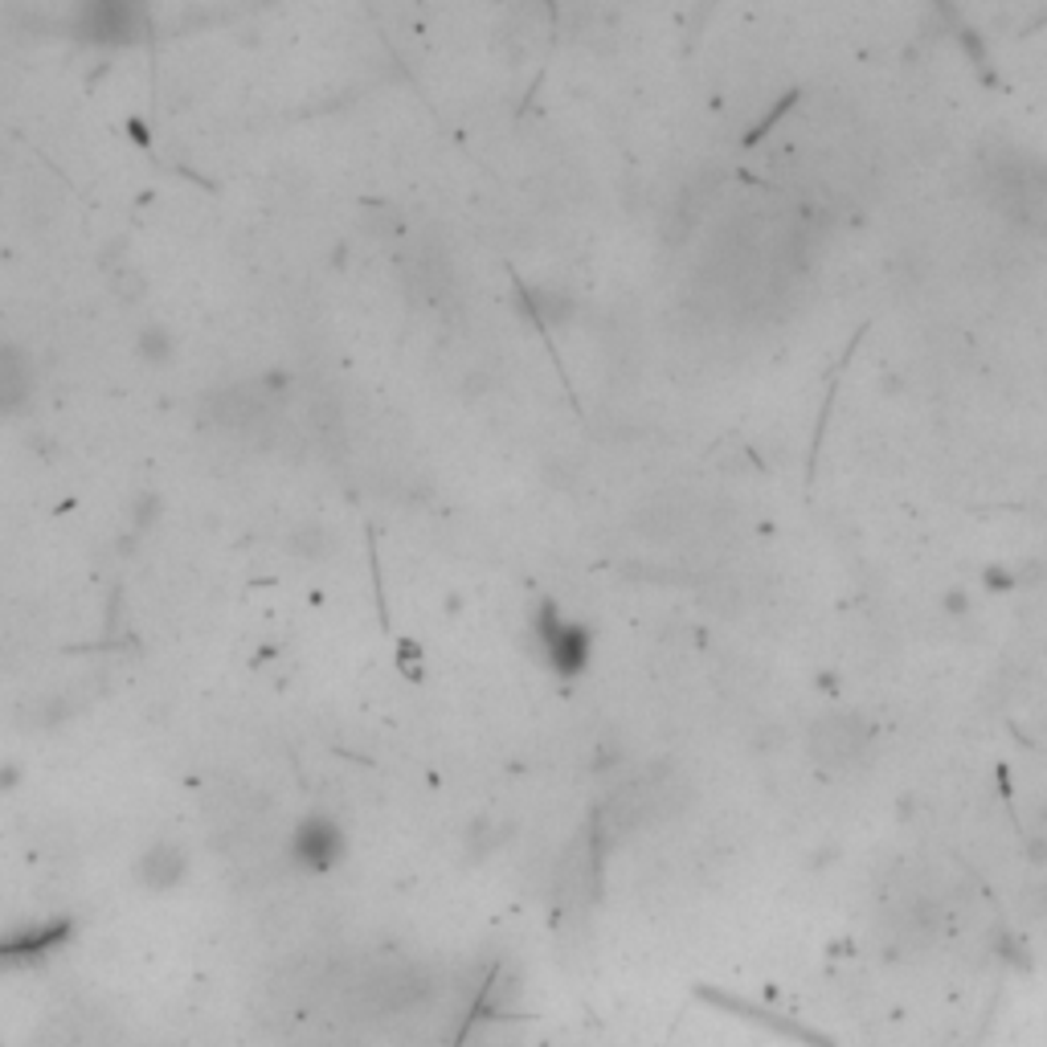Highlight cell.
Segmentation results:
<instances>
[{"label": "cell", "mask_w": 1047, "mask_h": 1047, "mask_svg": "<svg viewBox=\"0 0 1047 1047\" xmlns=\"http://www.w3.org/2000/svg\"><path fill=\"white\" fill-rule=\"evenodd\" d=\"M532 630H536L540 659H545L557 676L573 679L585 671V663H590V655H594V639H590V630L581 627V622L564 618L552 602H545L540 614H536V627Z\"/></svg>", "instance_id": "1"}, {"label": "cell", "mask_w": 1047, "mask_h": 1047, "mask_svg": "<svg viewBox=\"0 0 1047 1047\" xmlns=\"http://www.w3.org/2000/svg\"><path fill=\"white\" fill-rule=\"evenodd\" d=\"M147 25V13L140 4H128V0H95V4H82L74 13V29L86 41H98V46H123V41H135Z\"/></svg>", "instance_id": "2"}, {"label": "cell", "mask_w": 1047, "mask_h": 1047, "mask_svg": "<svg viewBox=\"0 0 1047 1047\" xmlns=\"http://www.w3.org/2000/svg\"><path fill=\"white\" fill-rule=\"evenodd\" d=\"M340 855H344V835H340V826L332 819H307L304 826H299V835H295V859L304 864V868H332Z\"/></svg>", "instance_id": "3"}, {"label": "cell", "mask_w": 1047, "mask_h": 1047, "mask_svg": "<svg viewBox=\"0 0 1047 1047\" xmlns=\"http://www.w3.org/2000/svg\"><path fill=\"white\" fill-rule=\"evenodd\" d=\"M29 393H33V372L25 353L0 344V414L21 409V405L29 402Z\"/></svg>", "instance_id": "4"}, {"label": "cell", "mask_w": 1047, "mask_h": 1047, "mask_svg": "<svg viewBox=\"0 0 1047 1047\" xmlns=\"http://www.w3.org/2000/svg\"><path fill=\"white\" fill-rule=\"evenodd\" d=\"M140 353L147 356V365H168L172 360V336L164 328H147L140 336Z\"/></svg>", "instance_id": "5"}]
</instances>
